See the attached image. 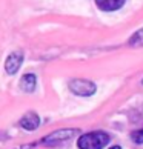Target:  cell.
I'll list each match as a JSON object with an SVG mask.
<instances>
[{
  "instance_id": "6da1fadb",
  "label": "cell",
  "mask_w": 143,
  "mask_h": 149,
  "mask_svg": "<svg viewBox=\"0 0 143 149\" xmlns=\"http://www.w3.org/2000/svg\"><path fill=\"white\" fill-rule=\"evenodd\" d=\"M109 143V135L103 131H92L83 134L77 140L79 149H103Z\"/></svg>"
},
{
  "instance_id": "7a4b0ae2",
  "label": "cell",
  "mask_w": 143,
  "mask_h": 149,
  "mask_svg": "<svg viewBox=\"0 0 143 149\" xmlns=\"http://www.w3.org/2000/svg\"><path fill=\"white\" fill-rule=\"evenodd\" d=\"M77 134H79V129H73V128L60 129V131H56V132H52V134L46 135L40 143L42 145H48V146H56V145H60V143H65V141L71 140Z\"/></svg>"
},
{
  "instance_id": "3957f363",
  "label": "cell",
  "mask_w": 143,
  "mask_h": 149,
  "mask_svg": "<svg viewBox=\"0 0 143 149\" xmlns=\"http://www.w3.org/2000/svg\"><path fill=\"white\" fill-rule=\"evenodd\" d=\"M69 89L71 92H74L75 95H80V97H89L92 94H96L97 88L96 85L89 80H85V79H74L69 81Z\"/></svg>"
},
{
  "instance_id": "277c9868",
  "label": "cell",
  "mask_w": 143,
  "mask_h": 149,
  "mask_svg": "<svg viewBox=\"0 0 143 149\" xmlns=\"http://www.w3.org/2000/svg\"><path fill=\"white\" fill-rule=\"evenodd\" d=\"M22 62H23V52H20V51L11 52L6 57V62H5V69H6V72L8 74H15L20 69Z\"/></svg>"
},
{
  "instance_id": "5b68a950",
  "label": "cell",
  "mask_w": 143,
  "mask_h": 149,
  "mask_svg": "<svg viewBox=\"0 0 143 149\" xmlns=\"http://www.w3.org/2000/svg\"><path fill=\"white\" fill-rule=\"evenodd\" d=\"M38 125H40V117L32 111L26 112L20 120V126L26 131H34V129L38 128Z\"/></svg>"
},
{
  "instance_id": "8992f818",
  "label": "cell",
  "mask_w": 143,
  "mask_h": 149,
  "mask_svg": "<svg viewBox=\"0 0 143 149\" xmlns=\"http://www.w3.org/2000/svg\"><path fill=\"white\" fill-rule=\"evenodd\" d=\"M97 8L105 11V13H112V11H119L125 5L126 0H94Z\"/></svg>"
},
{
  "instance_id": "52a82bcc",
  "label": "cell",
  "mask_w": 143,
  "mask_h": 149,
  "mask_svg": "<svg viewBox=\"0 0 143 149\" xmlns=\"http://www.w3.org/2000/svg\"><path fill=\"white\" fill-rule=\"evenodd\" d=\"M37 86V77L34 74H25L20 79V88L25 92H32Z\"/></svg>"
},
{
  "instance_id": "ba28073f",
  "label": "cell",
  "mask_w": 143,
  "mask_h": 149,
  "mask_svg": "<svg viewBox=\"0 0 143 149\" xmlns=\"http://www.w3.org/2000/svg\"><path fill=\"white\" fill-rule=\"evenodd\" d=\"M131 45H143V29H140V31H137L135 34L131 37Z\"/></svg>"
},
{
  "instance_id": "9c48e42d",
  "label": "cell",
  "mask_w": 143,
  "mask_h": 149,
  "mask_svg": "<svg viewBox=\"0 0 143 149\" xmlns=\"http://www.w3.org/2000/svg\"><path fill=\"white\" fill-rule=\"evenodd\" d=\"M133 140L135 143H139V145H142L143 143V129H139V131L133 132Z\"/></svg>"
},
{
  "instance_id": "30bf717a",
  "label": "cell",
  "mask_w": 143,
  "mask_h": 149,
  "mask_svg": "<svg viewBox=\"0 0 143 149\" xmlns=\"http://www.w3.org/2000/svg\"><path fill=\"white\" fill-rule=\"evenodd\" d=\"M109 149H122V148H120V146H111Z\"/></svg>"
},
{
  "instance_id": "8fae6325",
  "label": "cell",
  "mask_w": 143,
  "mask_h": 149,
  "mask_svg": "<svg viewBox=\"0 0 143 149\" xmlns=\"http://www.w3.org/2000/svg\"><path fill=\"white\" fill-rule=\"evenodd\" d=\"M142 83H143V80H142Z\"/></svg>"
}]
</instances>
